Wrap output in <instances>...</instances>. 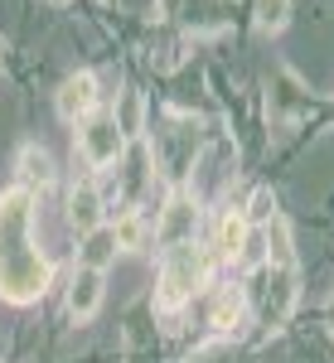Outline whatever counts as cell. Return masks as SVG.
Listing matches in <instances>:
<instances>
[{
	"label": "cell",
	"instance_id": "cell-1",
	"mask_svg": "<svg viewBox=\"0 0 334 363\" xmlns=\"http://www.w3.org/2000/svg\"><path fill=\"white\" fill-rule=\"evenodd\" d=\"M34 194L25 184L0 194V296L10 306H29L49 291V257L34 242Z\"/></svg>",
	"mask_w": 334,
	"mask_h": 363
},
{
	"label": "cell",
	"instance_id": "cell-8",
	"mask_svg": "<svg viewBox=\"0 0 334 363\" xmlns=\"http://www.w3.org/2000/svg\"><path fill=\"white\" fill-rule=\"evenodd\" d=\"M111 121H116V131L126 140H136L140 131H145V97H140L136 87H126L121 97H116V112H111Z\"/></svg>",
	"mask_w": 334,
	"mask_h": 363
},
{
	"label": "cell",
	"instance_id": "cell-7",
	"mask_svg": "<svg viewBox=\"0 0 334 363\" xmlns=\"http://www.w3.org/2000/svg\"><path fill=\"white\" fill-rule=\"evenodd\" d=\"M102 189L97 184H78L73 199H68V223L78 228V233H92V228H102Z\"/></svg>",
	"mask_w": 334,
	"mask_h": 363
},
{
	"label": "cell",
	"instance_id": "cell-13",
	"mask_svg": "<svg viewBox=\"0 0 334 363\" xmlns=\"http://www.w3.org/2000/svg\"><path fill=\"white\" fill-rule=\"evenodd\" d=\"M252 20L267 34H281V29L291 25V0H252Z\"/></svg>",
	"mask_w": 334,
	"mask_h": 363
},
{
	"label": "cell",
	"instance_id": "cell-17",
	"mask_svg": "<svg viewBox=\"0 0 334 363\" xmlns=\"http://www.w3.org/2000/svg\"><path fill=\"white\" fill-rule=\"evenodd\" d=\"M155 15H160V20H174V15H184V0H155Z\"/></svg>",
	"mask_w": 334,
	"mask_h": 363
},
{
	"label": "cell",
	"instance_id": "cell-15",
	"mask_svg": "<svg viewBox=\"0 0 334 363\" xmlns=\"http://www.w3.org/2000/svg\"><path fill=\"white\" fill-rule=\"evenodd\" d=\"M238 267H243V272H262V267H267V233H262V228H247V242L238 252Z\"/></svg>",
	"mask_w": 334,
	"mask_h": 363
},
{
	"label": "cell",
	"instance_id": "cell-19",
	"mask_svg": "<svg viewBox=\"0 0 334 363\" xmlns=\"http://www.w3.org/2000/svg\"><path fill=\"white\" fill-rule=\"evenodd\" d=\"M0 68H5V39H0Z\"/></svg>",
	"mask_w": 334,
	"mask_h": 363
},
{
	"label": "cell",
	"instance_id": "cell-12",
	"mask_svg": "<svg viewBox=\"0 0 334 363\" xmlns=\"http://www.w3.org/2000/svg\"><path fill=\"white\" fill-rule=\"evenodd\" d=\"M243 310H247L243 291H223V296H218V306H213V315H208V325H213L218 335H233V330L243 325Z\"/></svg>",
	"mask_w": 334,
	"mask_h": 363
},
{
	"label": "cell",
	"instance_id": "cell-11",
	"mask_svg": "<svg viewBox=\"0 0 334 363\" xmlns=\"http://www.w3.org/2000/svg\"><path fill=\"white\" fill-rule=\"evenodd\" d=\"M247 218L243 213H223V223H218V257H228V262H238V252H243V242H247Z\"/></svg>",
	"mask_w": 334,
	"mask_h": 363
},
{
	"label": "cell",
	"instance_id": "cell-3",
	"mask_svg": "<svg viewBox=\"0 0 334 363\" xmlns=\"http://www.w3.org/2000/svg\"><path fill=\"white\" fill-rule=\"evenodd\" d=\"M78 150H83V160L92 169H107V165H116V160L126 155V136L116 131L111 116H87L83 131H78Z\"/></svg>",
	"mask_w": 334,
	"mask_h": 363
},
{
	"label": "cell",
	"instance_id": "cell-16",
	"mask_svg": "<svg viewBox=\"0 0 334 363\" xmlns=\"http://www.w3.org/2000/svg\"><path fill=\"white\" fill-rule=\"evenodd\" d=\"M272 213H277V199H272V189H257L243 218H247L252 228H267V223H272Z\"/></svg>",
	"mask_w": 334,
	"mask_h": 363
},
{
	"label": "cell",
	"instance_id": "cell-5",
	"mask_svg": "<svg viewBox=\"0 0 334 363\" xmlns=\"http://www.w3.org/2000/svg\"><path fill=\"white\" fill-rule=\"evenodd\" d=\"M54 107L63 121H87L92 107H97V78L92 73H73V78H63L54 92Z\"/></svg>",
	"mask_w": 334,
	"mask_h": 363
},
{
	"label": "cell",
	"instance_id": "cell-4",
	"mask_svg": "<svg viewBox=\"0 0 334 363\" xmlns=\"http://www.w3.org/2000/svg\"><path fill=\"white\" fill-rule=\"evenodd\" d=\"M199 233V199L184 194V189H174L165 199V208H160V223H155V242L160 247H179V242H194Z\"/></svg>",
	"mask_w": 334,
	"mask_h": 363
},
{
	"label": "cell",
	"instance_id": "cell-21",
	"mask_svg": "<svg viewBox=\"0 0 334 363\" xmlns=\"http://www.w3.org/2000/svg\"><path fill=\"white\" fill-rule=\"evenodd\" d=\"M102 5H116V0H102Z\"/></svg>",
	"mask_w": 334,
	"mask_h": 363
},
{
	"label": "cell",
	"instance_id": "cell-2",
	"mask_svg": "<svg viewBox=\"0 0 334 363\" xmlns=\"http://www.w3.org/2000/svg\"><path fill=\"white\" fill-rule=\"evenodd\" d=\"M208 277V252L199 242H179V247H165V262H160V286H155V310H179L189 296Z\"/></svg>",
	"mask_w": 334,
	"mask_h": 363
},
{
	"label": "cell",
	"instance_id": "cell-14",
	"mask_svg": "<svg viewBox=\"0 0 334 363\" xmlns=\"http://www.w3.org/2000/svg\"><path fill=\"white\" fill-rule=\"evenodd\" d=\"M20 174H25L29 184H54V160H49V150H39V145H25L20 150Z\"/></svg>",
	"mask_w": 334,
	"mask_h": 363
},
{
	"label": "cell",
	"instance_id": "cell-6",
	"mask_svg": "<svg viewBox=\"0 0 334 363\" xmlns=\"http://www.w3.org/2000/svg\"><path fill=\"white\" fill-rule=\"evenodd\" d=\"M97 310H102V272L78 267L73 272V286H68V315L73 320H92Z\"/></svg>",
	"mask_w": 334,
	"mask_h": 363
},
{
	"label": "cell",
	"instance_id": "cell-9",
	"mask_svg": "<svg viewBox=\"0 0 334 363\" xmlns=\"http://www.w3.org/2000/svg\"><path fill=\"white\" fill-rule=\"evenodd\" d=\"M116 233H111L107 223L92 228V233H83V267H92V272H107V262L116 257Z\"/></svg>",
	"mask_w": 334,
	"mask_h": 363
},
{
	"label": "cell",
	"instance_id": "cell-18",
	"mask_svg": "<svg viewBox=\"0 0 334 363\" xmlns=\"http://www.w3.org/2000/svg\"><path fill=\"white\" fill-rule=\"evenodd\" d=\"M218 354H223L218 344H208V349H199V354H194V359H189V363H218Z\"/></svg>",
	"mask_w": 334,
	"mask_h": 363
},
{
	"label": "cell",
	"instance_id": "cell-20",
	"mask_svg": "<svg viewBox=\"0 0 334 363\" xmlns=\"http://www.w3.org/2000/svg\"><path fill=\"white\" fill-rule=\"evenodd\" d=\"M54 5H68V0H54Z\"/></svg>",
	"mask_w": 334,
	"mask_h": 363
},
{
	"label": "cell",
	"instance_id": "cell-10",
	"mask_svg": "<svg viewBox=\"0 0 334 363\" xmlns=\"http://www.w3.org/2000/svg\"><path fill=\"white\" fill-rule=\"evenodd\" d=\"M111 233H116V247L121 252H140L145 242H150V223H145L140 208H126V213L111 223Z\"/></svg>",
	"mask_w": 334,
	"mask_h": 363
}]
</instances>
